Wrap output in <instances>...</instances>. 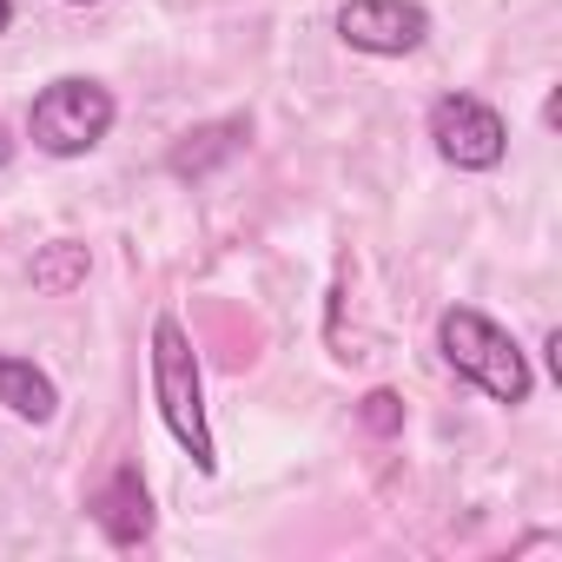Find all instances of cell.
Returning a JSON list of instances; mask_svg holds the SVG:
<instances>
[{
	"mask_svg": "<svg viewBox=\"0 0 562 562\" xmlns=\"http://www.w3.org/2000/svg\"><path fill=\"white\" fill-rule=\"evenodd\" d=\"M146 378H153V411L166 424V437L192 457L199 476L218 470V443H212V417H205V371L192 351V331L159 312L153 318V351H146Z\"/></svg>",
	"mask_w": 562,
	"mask_h": 562,
	"instance_id": "cell-1",
	"label": "cell"
},
{
	"mask_svg": "<svg viewBox=\"0 0 562 562\" xmlns=\"http://www.w3.org/2000/svg\"><path fill=\"white\" fill-rule=\"evenodd\" d=\"M437 351H443V364L463 378V384H476L490 404H529V391H536V371H529V358H522V345L490 318V312H476V305H450L443 318H437Z\"/></svg>",
	"mask_w": 562,
	"mask_h": 562,
	"instance_id": "cell-2",
	"label": "cell"
},
{
	"mask_svg": "<svg viewBox=\"0 0 562 562\" xmlns=\"http://www.w3.org/2000/svg\"><path fill=\"white\" fill-rule=\"evenodd\" d=\"M113 120H120L113 87H100V80H87V74H60V80H47V87L34 93V106H27V139H34V153H47V159H87V153L113 133Z\"/></svg>",
	"mask_w": 562,
	"mask_h": 562,
	"instance_id": "cell-3",
	"label": "cell"
},
{
	"mask_svg": "<svg viewBox=\"0 0 562 562\" xmlns=\"http://www.w3.org/2000/svg\"><path fill=\"white\" fill-rule=\"evenodd\" d=\"M430 139H437L443 166H457V172H496L509 159V126L476 93H443L430 106Z\"/></svg>",
	"mask_w": 562,
	"mask_h": 562,
	"instance_id": "cell-4",
	"label": "cell"
},
{
	"mask_svg": "<svg viewBox=\"0 0 562 562\" xmlns=\"http://www.w3.org/2000/svg\"><path fill=\"white\" fill-rule=\"evenodd\" d=\"M338 41L371 60H404L430 41V8L424 0H345L338 8Z\"/></svg>",
	"mask_w": 562,
	"mask_h": 562,
	"instance_id": "cell-5",
	"label": "cell"
},
{
	"mask_svg": "<svg viewBox=\"0 0 562 562\" xmlns=\"http://www.w3.org/2000/svg\"><path fill=\"white\" fill-rule=\"evenodd\" d=\"M87 516L100 522V536H106L113 549L146 542V536H153V496H146L139 470H133V463H120V470H113V476L87 496Z\"/></svg>",
	"mask_w": 562,
	"mask_h": 562,
	"instance_id": "cell-6",
	"label": "cell"
},
{
	"mask_svg": "<svg viewBox=\"0 0 562 562\" xmlns=\"http://www.w3.org/2000/svg\"><path fill=\"white\" fill-rule=\"evenodd\" d=\"M251 146V120L245 113H225V120H205V126H192V133H179L172 139V153H166V172L172 179H212L225 159H238Z\"/></svg>",
	"mask_w": 562,
	"mask_h": 562,
	"instance_id": "cell-7",
	"label": "cell"
},
{
	"mask_svg": "<svg viewBox=\"0 0 562 562\" xmlns=\"http://www.w3.org/2000/svg\"><path fill=\"white\" fill-rule=\"evenodd\" d=\"M0 411H14L21 424H54V411H60V384H54L34 358L0 351Z\"/></svg>",
	"mask_w": 562,
	"mask_h": 562,
	"instance_id": "cell-8",
	"label": "cell"
},
{
	"mask_svg": "<svg viewBox=\"0 0 562 562\" xmlns=\"http://www.w3.org/2000/svg\"><path fill=\"white\" fill-rule=\"evenodd\" d=\"M74 285H87V245H74V238H54V245L34 258V292H47V299H67Z\"/></svg>",
	"mask_w": 562,
	"mask_h": 562,
	"instance_id": "cell-9",
	"label": "cell"
},
{
	"mask_svg": "<svg viewBox=\"0 0 562 562\" xmlns=\"http://www.w3.org/2000/svg\"><path fill=\"white\" fill-rule=\"evenodd\" d=\"M364 424H371V430H391V424H397V397H391V391H371V397H364Z\"/></svg>",
	"mask_w": 562,
	"mask_h": 562,
	"instance_id": "cell-10",
	"label": "cell"
},
{
	"mask_svg": "<svg viewBox=\"0 0 562 562\" xmlns=\"http://www.w3.org/2000/svg\"><path fill=\"white\" fill-rule=\"evenodd\" d=\"M14 27V0H0V34H8Z\"/></svg>",
	"mask_w": 562,
	"mask_h": 562,
	"instance_id": "cell-11",
	"label": "cell"
},
{
	"mask_svg": "<svg viewBox=\"0 0 562 562\" xmlns=\"http://www.w3.org/2000/svg\"><path fill=\"white\" fill-rule=\"evenodd\" d=\"M8 159H14V139H8V133H0V166H8Z\"/></svg>",
	"mask_w": 562,
	"mask_h": 562,
	"instance_id": "cell-12",
	"label": "cell"
},
{
	"mask_svg": "<svg viewBox=\"0 0 562 562\" xmlns=\"http://www.w3.org/2000/svg\"><path fill=\"white\" fill-rule=\"evenodd\" d=\"M67 8H100V0H67Z\"/></svg>",
	"mask_w": 562,
	"mask_h": 562,
	"instance_id": "cell-13",
	"label": "cell"
}]
</instances>
